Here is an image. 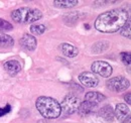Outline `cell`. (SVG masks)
Returning a JSON list of instances; mask_svg holds the SVG:
<instances>
[{
    "label": "cell",
    "instance_id": "obj_1",
    "mask_svg": "<svg viewBox=\"0 0 131 123\" xmlns=\"http://www.w3.org/2000/svg\"><path fill=\"white\" fill-rule=\"evenodd\" d=\"M129 20V13L126 9L115 8L107 10L96 18L95 28L103 33H114L120 30Z\"/></svg>",
    "mask_w": 131,
    "mask_h": 123
},
{
    "label": "cell",
    "instance_id": "obj_2",
    "mask_svg": "<svg viewBox=\"0 0 131 123\" xmlns=\"http://www.w3.org/2000/svg\"><path fill=\"white\" fill-rule=\"evenodd\" d=\"M35 107L39 114L46 119H57L61 116L60 102L51 97L39 96L35 100Z\"/></svg>",
    "mask_w": 131,
    "mask_h": 123
},
{
    "label": "cell",
    "instance_id": "obj_3",
    "mask_svg": "<svg viewBox=\"0 0 131 123\" xmlns=\"http://www.w3.org/2000/svg\"><path fill=\"white\" fill-rule=\"evenodd\" d=\"M12 20L17 23H33L42 18V12L37 8L31 7H20L13 10L10 14Z\"/></svg>",
    "mask_w": 131,
    "mask_h": 123
},
{
    "label": "cell",
    "instance_id": "obj_4",
    "mask_svg": "<svg viewBox=\"0 0 131 123\" xmlns=\"http://www.w3.org/2000/svg\"><path fill=\"white\" fill-rule=\"evenodd\" d=\"M81 103H82V101L78 96H76L74 94H68L63 99L62 103H60L61 111H62L61 115L69 116V115L76 113L79 109V106L81 105Z\"/></svg>",
    "mask_w": 131,
    "mask_h": 123
},
{
    "label": "cell",
    "instance_id": "obj_5",
    "mask_svg": "<svg viewBox=\"0 0 131 123\" xmlns=\"http://www.w3.org/2000/svg\"><path fill=\"white\" fill-rule=\"evenodd\" d=\"M106 87L112 92H124L130 87V81L123 76L110 78L106 81Z\"/></svg>",
    "mask_w": 131,
    "mask_h": 123
},
{
    "label": "cell",
    "instance_id": "obj_6",
    "mask_svg": "<svg viewBox=\"0 0 131 123\" xmlns=\"http://www.w3.org/2000/svg\"><path fill=\"white\" fill-rule=\"evenodd\" d=\"M91 70H92L93 74L98 75V76L103 78L111 77V75L113 73V69H112L111 65L104 61H93L91 65Z\"/></svg>",
    "mask_w": 131,
    "mask_h": 123
},
{
    "label": "cell",
    "instance_id": "obj_7",
    "mask_svg": "<svg viewBox=\"0 0 131 123\" xmlns=\"http://www.w3.org/2000/svg\"><path fill=\"white\" fill-rule=\"evenodd\" d=\"M79 81L86 88H95L99 84L98 77L92 72H83L79 75Z\"/></svg>",
    "mask_w": 131,
    "mask_h": 123
},
{
    "label": "cell",
    "instance_id": "obj_8",
    "mask_svg": "<svg viewBox=\"0 0 131 123\" xmlns=\"http://www.w3.org/2000/svg\"><path fill=\"white\" fill-rule=\"evenodd\" d=\"M19 44L27 52H34L36 46H37V39L35 36H33L29 33H24L20 39Z\"/></svg>",
    "mask_w": 131,
    "mask_h": 123
},
{
    "label": "cell",
    "instance_id": "obj_9",
    "mask_svg": "<svg viewBox=\"0 0 131 123\" xmlns=\"http://www.w3.org/2000/svg\"><path fill=\"white\" fill-rule=\"evenodd\" d=\"M114 115L119 122H123L128 116H130V108L125 103H118L114 109Z\"/></svg>",
    "mask_w": 131,
    "mask_h": 123
},
{
    "label": "cell",
    "instance_id": "obj_10",
    "mask_svg": "<svg viewBox=\"0 0 131 123\" xmlns=\"http://www.w3.org/2000/svg\"><path fill=\"white\" fill-rule=\"evenodd\" d=\"M3 68L5 70V72L11 76V77H14L16 76L17 74L21 71L22 67H21V64L16 60H9V61H6L3 64Z\"/></svg>",
    "mask_w": 131,
    "mask_h": 123
},
{
    "label": "cell",
    "instance_id": "obj_11",
    "mask_svg": "<svg viewBox=\"0 0 131 123\" xmlns=\"http://www.w3.org/2000/svg\"><path fill=\"white\" fill-rule=\"evenodd\" d=\"M97 108H98V104H94V103H91V102H88V101H84L79 106V109H78L77 112L81 117H86L90 114H93L97 110Z\"/></svg>",
    "mask_w": 131,
    "mask_h": 123
},
{
    "label": "cell",
    "instance_id": "obj_12",
    "mask_svg": "<svg viewBox=\"0 0 131 123\" xmlns=\"http://www.w3.org/2000/svg\"><path fill=\"white\" fill-rule=\"evenodd\" d=\"M61 49H62V53L68 58H75L79 55L78 47H76L75 46H73L72 44H69V43H63L61 45Z\"/></svg>",
    "mask_w": 131,
    "mask_h": 123
},
{
    "label": "cell",
    "instance_id": "obj_13",
    "mask_svg": "<svg viewBox=\"0 0 131 123\" xmlns=\"http://www.w3.org/2000/svg\"><path fill=\"white\" fill-rule=\"evenodd\" d=\"M99 115L106 121L111 122L115 118L114 115V109L112 108L111 105H105L99 110Z\"/></svg>",
    "mask_w": 131,
    "mask_h": 123
},
{
    "label": "cell",
    "instance_id": "obj_14",
    "mask_svg": "<svg viewBox=\"0 0 131 123\" xmlns=\"http://www.w3.org/2000/svg\"><path fill=\"white\" fill-rule=\"evenodd\" d=\"M110 42L108 40H99V42H96L92 47H91V50L93 52V54H96V55H99V54H103L104 52L108 50L110 48Z\"/></svg>",
    "mask_w": 131,
    "mask_h": 123
},
{
    "label": "cell",
    "instance_id": "obj_15",
    "mask_svg": "<svg viewBox=\"0 0 131 123\" xmlns=\"http://www.w3.org/2000/svg\"><path fill=\"white\" fill-rule=\"evenodd\" d=\"M105 99H106V96L99 92L90 91V92L86 93V95H85V101H88V102H91L94 104H99L100 102L104 101Z\"/></svg>",
    "mask_w": 131,
    "mask_h": 123
},
{
    "label": "cell",
    "instance_id": "obj_16",
    "mask_svg": "<svg viewBox=\"0 0 131 123\" xmlns=\"http://www.w3.org/2000/svg\"><path fill=\"white\" fill-rule=\"evenodd\" d=\"M14 45V39L12 36L6 33H0V47L1 48H8Z\"/></svg>",
    "mask_w": 131,
    "mask_h": 123
},
{
    "label": "cell",
    "instance_id": "obj_17",
    "mask_svg": "<svg viewBox=\"0 0 131 123\" xmlns=\"http://www.w3.org/2000/svg\"><path fill=\"white\" fill-rule=\"evenodd\" d=\"M79 4L77 0H54L53 5L60 8H72Z\"/></svg>",
    "mask_w": 131,
    "mask_h": 123
},
{
    "label": "cell",
    "instance_id": "obj_18",
    "mask_svg": "<svg viewBox=\"0 0 131 123\" xmlns=\"http://www.w3.org/2000/svg\"><path fill=\"white\" fill-rule=\"evenodd\" d=\"M29 29H30V32H31V35H41V34H43L46 30H47V27L43 25V24H32V25H30V27H29Z\"/></svg>",
    "mask_w": 131,
    "mask_h": 123
},
{
    "label": "cell",
    "instance_id": "obj_19",
    "mask_svg": "<svg viewBox=\"0 0 131 123\" xmlns=\"http://www.w3.org/2000/svg\"><path fill=\"white\" fill-rule=\"evenodd\" d=\"M12 28H13V25L9 21H7V20H5L3 18H0V30L10 31L12 30Z\"/></svg>",
    "mask_w": 131,
    "mask_h": 123
},
{
    "label": "cell",
    "instance_id": "obj_20",
    "mask_svg": "<svg viewBox=\"0 0 131 123\" xmlns=\"http://www.w3.org/2000/svg\"><path fill=\"white\" fill-rule=\"evenodd\" d=\"M120 33L122 36L127 37L128 39H130L131 37V31H130V20H128V22L120 29Z\"/></svg>",
    "mask_w": 131,
    "mask_h": 123
},
{
    "label": "cell",
    "instance_id": "obj_21",
    "mask_svg": "<svg viewBox=\"0 0 131 123\" xmlns=\"http://www.w3.org/2000/svg\"><path fill=\"white\" fill-rule=\"evenodd\" d=\"M120 60L126 66H130L131 64V54L129 52H122L120 54Z\"/></svg>",
    "mask_w": 131,
    "mask_h": 123
},
{
    "label": "cell",
    "instance_id": "obj_22",
    "mask_svg": "<svg viewBox=\"0 0 131 123\" xmlns=\"http://www.w3.org/2000/svg\"><path fill=\"white\" fill-rule=\"evenodd\" d=\"M10 111H11V106H10L9 104H7L5 107L0 108V117H2L3 115H5V114L9 113Z\"/></svg>",
    "mask_w": 131,
    "mask_h": 123
},
{
    "label": "cell",
    "instance_id": "obj_23",
    "mask_svg": "<svg viewBox=\"0 0 131 123\" xmlns=\"http://www.w3.org/2000/svg\"><path fill=\"white\" fill-rule=\"evenodd\" d=\"M124 100L126 101V103H127L128 105H130L131 104V93H127V94L124 96Z\"/></svg>",
    "mask_w": 131,
    "mask_h": 123
},
{
    "label": "cell",
    "instance_id": "obj_24",
    "mask_svg": "<svg viewBox=\"0 0 131 123\" xmlns=\"http://www.w3.org/2000/svg\"><path fill=\"white\" fill-rule=\"evenodd\" d=\"M122 123H131V116H128Z\"/></svg>",
    "mask_w": 131,
    "mask_h": 123
}]
</instances>
